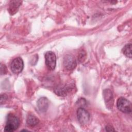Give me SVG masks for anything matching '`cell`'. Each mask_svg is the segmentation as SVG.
<instances>
[{"label":"cell","mask_w":132,"mask_h":132,"mask_svg":"<svg viewBox=\"0 0 132 132\" xmlns=\"http://www.w3.org/2000/svg\"><path fill=\"white\" fill-rule=\"evenodd\" d=\"M103 97L107 108L112 109L113 105V96L112 92L109 89H105L103 91Z\"/></svg>","instance_id":"obj_7"},{"label":"cell","mask_w":132,"mask_h":132,"mask_svg":"<svg viewBox=\"0 0 132 132\" xmlns=\"http://www.w3.org/2000/svg\"><path fill=\"white\" fill-rule=\"evenodd\" d=\"M72 89V87L70 85H64L57 87L55 89V92L60 96H65Z\"/></svg>","instance_id":"obj_9"},{"label":"cell","mask_w":132,"mask_h":132,"mask_svg":"<svg viewBox=\"0 0 132 132\" xmlns=\"http://www.w3.org/2000/svg\"><path fill=\"white\" fill-rule=\"evenodd\" d=\"M37 106L39 110L41 112H45L48 109L49 106V101L45 97L40 98L37 102Z\"/></svg>","instance_id":"obj_8"},{"label":"cell","mask_w":132,"mask_h":132,"mask_svg":"<svg viewBox=\"0 0 132 132\" xmlns=\"http://www.w3.org/2000/svg\"><path fill=\"white\" fill-rule=\"evenodd\" d=\"M77 117L78 121L81 124H87L90 121L89 113L84 108H79L77 110Z\"/></svg>","instance_id":"obj_4"},{"label":"cell","mask_w":132,"mask_h":132,"mask_svg":"<svg viewBox=\"0 0 132 132\" xmlns=\"http://www.w3.org/2000/svg\"><path fill=\"white\" fill-rule=\"evenodd\" d=\"M86 57V53L84 51H81L78 56V59L80 62H83Z\"/></svg>","instance_id":"obj_13"},{"label":"cell","mask_w":132,"mask_h":132,"mask_svg":"<svg viewBox=\"0 0 132 132\" xmlns=\"http://www.w3.org/2000/svg\"><path fill=\"white\" fill-rule=\"evenodd\" d=\"M106 130L108 131H114V129H113V127L111 125H107L106 126Z\"/></svg>","instance_id":"obj_16"},{"label":"cell","mask_w":132,"mask_h":132,"mask_svg":"<svg viewBox=\"0 0 132 132\" xmlns=\"http://www.w3.org/2000/svg\"><path fill=\"white\" fill-rule=\"evenodd\" d=\"M20 121L19 119L12 113H9L7 116L6 123L4 128V131L13 132L19 126Z\"/></svg>","instance_id":"obj_1"},{"label":"cell","mask_w":132,"mask_h":132,"mask_svg":"<svg viewBox=\"0 0 132 132\" xmlns=\"http://www.w3.org/2000/svg\"><path fill=\"white\" fill-rule=\"evenodd\" d=\"M22 2L21 1H11L9 7V11L11 14H14L17 11V9L21 5Z\"/></svg>","instance_id":"obj_10"},{"label":"cell","mask_w":132,"mask_h":132,"mask_svg":"<svg viewBox=\"0 0 132 132\" xmlns=\"http://www.w3.org/2000/svg\"><path fill=\"white\" fill-rule=\"evenodd\" d=\"M45 64L50 70H54L56 64V56L52 51H48L45 54Z\"/></svg>","instance_id":"obj_3"},{"label":"cell","mask_w":132,"mask_h":132,"mask_svg":"<svg viewBox=\"0 0 132 132\" xmlns=\"http://www.w3.org/2000/svg\"><path fill=\"white\" fill-rule=\"evenodd\" d=\"M39 122V120L35 116L32 114H29L26 119L27 124L31 126L36 125Z\"/></svg>","instance_id":"obj_11"},{"label":"cell","mask_w":132,"mask_h":132,"mask_svg":"<svg viewBox=\"0 0 132 132\" xmlns=\"http://www.w3.org/2000/svg\"><path fill=\"white\" fill-rule=\"evenodd\" d=\"M131 44L129 43L126 44L122 49L123 53L127 57L131 58Z\"/></svg>","instance_id":"obj_12"},{"label":"cell","mask_w":132,"mask_h":132,"mask_svg":"<svg viewBox=\"0 0 132 132\" xmlns=\"http://www.w3.org/2000/svg\"><path fill=\"white\" fill-rule=\"evenodd\" d=\"M7 68L5 65L1 64V75L5 74L7 72Z\"/></svg>","instance_id":"obj_14"},{"label":"cell","mask_w":132,"mask_h":132,"mask_svg":"<svg viewBox=\"0 0 132 132\" xmlns=\"http://www.w3.org/2000/svg\"><path fill=\"white\" fill-rule=\"evenodd\" d=\"M64 67L68 70H72L76 67V61L74 57L71 55H67L64 57L63 60Z\"/></svg>","instance_id":"obj_6"},{"label":"cell","mask_w":132,"mask_h":132,"mask_svg":"<svg viewBox=\"0 0 132 132\" xmlns=\"http://www.w3.org/2000/svg\"><path fill=\"white\" fill-rule=\"evenodd\" d=\"M22 131H27V130H26V129H23V130H22Z\"/></svg>","instance_id":"obj_17"},{"label":"cell","mask_w":132,"mask_h":132,"mask_svg":"<svg viewBox=\"0 0 132 132\" xmlns=\"http://www.w3.org/2000/svg\"><path fill=\"white\" fill-rule=\"evenodd\" d=\"M7 95L6 94H3L1 95V103L3 104L7 99Z\"/></svg>","instance_id":"obj_15"},{"label":"cell","mask_w":132,"mask_h":132,"mask_svg":"<svg viewBox=\"0 0 132 132\" xmlns=\"http://www.w3.org/2000/svg\"><path fill=\"white\" fill-rule=\"evenodd\" d=\"M117 106L119 110L125 113H129L131 111V103L123 97H119L117 102Z\"/></svg>","instance_id":"obj_2"},{"label":"cell","mask_w":132,"mask_h":132,"mask_svg":"<svg viewBox=\"0 0 132 132\" xmlns=\"http://www.w3.org/2000/svg\"><path fill=\"white\" fill-rule=\"evenodd\" d=\"M24 68V63L21 57H16L14 58L11 63L10 68L11 71L15 74L21 73Z\"/></svg>","instance_id":"obj_5"}]
</instances>
